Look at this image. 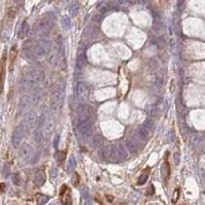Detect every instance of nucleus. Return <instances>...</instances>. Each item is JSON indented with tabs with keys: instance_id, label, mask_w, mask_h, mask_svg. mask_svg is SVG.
Segmentation results:
<instances>
[{
	"instance_id": "obj_1",
	"label": "nucleus",
	"mask_w": 205,
	"mask_h": 205,
	"mask_svg": "<svg viewBox=\"0 0 205 205\" xmlns=\"http://www.w3.org/2000/svg\"><path fill=\"white\" fill-rule=\"evenodd\" d=\"M77 129L80 133L86 134L91 130L94 122V111L90 106H81L77 110Z\"/></svg>"
},
{
	"instance_id": "obj_2",
	"label": "nucleus",
	"mask_w": 205,
	"mask_h": 205,
	"mask_svg": "<svg viewBox=\"0 0 205 205\" xmlns=\"http://www.w3.org/2000/svg\"><path fill=\"white\" fill-rule=\"evenodd\" d=\"M43 72L39 70H26L22 77V84L26 88H35L43 80Z\"/></svg>"
},
{
	"instance_id": "obj_3",
	"label": "nucleus",
	"mask_w": 205,
	"mask_h": 205,
	"mask_svg": "<svg viewBox=\"0 0 205 205\" xmlns=\"http://www.w3.org/2000/svg\"><path fill=\"white\" fill-rule=\"evenodd\" d=\"M51 26H53V22L48 18H42L33 26V33L36 36H43L49 31Z\"/></svg>"
},
{
	"instance_id": "obj_4",
	"label": "nucleus",
	"mask_w": 205,
	"mask_h": 205,
	"mask_svg": "<svg viewBox=\"0 0 205 205\" xmlns=\"http://www.w3.org/2000/svg\"><path fill=\"white\" fill-rule=\"evenodd\" d=\"M103 152L105 159L110 162H117L122 159V157L120 156V152H119V150L114 145H107L104 148Z\"/></svg>"
},
{
	"instance_id": "obj_5",
	"label": "nucleus",
	"mask_w": 205,
	"mask_h": 205,
	"mask_svg": "<svg viewBox=\"0 0 205 205\" xmlns=\"http://www.w3.org/2000/svg\"><path fill=\"white\" fill-rule=\"evenodd\" d=\"M60 199L63 205H72L71 192H70V189L66 185H64L62 188H61Z\"/></svg>"
},
{
	"instance_id": "obj_6",
	"label": "nucleus",
	"mask_w": 205,
	"mask_h": 205,
	"mask_svg": "<svg viewBox=\"0 0 205 205\" xmlns=\"http://www.w3.org/2000/svg\"><path fill=\"white\" fill-rule=\"evenodd\" d=\"M24 133H25V128H24L23 125H20L16 128V130L14 131L13 134V144L14 147H19L21 142H22V139L24 136Z\"/></svg>"
},
{
	"instance_id": "obj_7",
	"label": "nucleus",
	"mask_w": 205,
	"mask_h": 205,
	"mask_svg": "<svg viewBox=\"0 0 205 205\" xmlns=\"http://www.w3.org/2000/svg\"><path fill=\"white\" fill-rule=\"evenodd\" d=\"M20 155L25 160H31L33 157V149L28 144H23L20 146Z\"/></svg>"
},
{
	"instance_id": "obj_8",
	"label": "nucleus",
	"mask_w": 205,
	"mask_h": 205,
	"mask_svg": "<svg viewBox=\"0 0 205 205\" xmlns=\"http://www.w3.org/2000/svg\"><path fill=\"white\" fill-rule=\"evenodd\" d=\"M77 94L81 101H86L89 96V90H88L87 85L84 83H79L77 87Z\"/></svg>"
},
{
	"instance_id": "obj_9",
	"label": "nucleus",
	"mask_w": 205,
	"mask_h": 205,
	"mask_svg": "<svg viewBox=\"0 0 205 205\" xmlns=\"http://www.w3.org/2000/svg\"><path fill=\"white\" fill-rule=\"evenodd\" d=\"M6 53H3L0 62V93L3 89V82H4V76H5V59H6Z\"/></svg>"
},
{
	"instance_id": "obj_10",
	"label": "nucleus",
	"mask_w": 205,
	"mask_h": 205,
	"mask_svg": "<svg viewBox=\"0 0 205 205\" xmlns=\"http://www.w3.org/2000/svg\"><path fill=\"white\" fill-rule=\"evenodd\" d=\"M45 183V174L43 171L38 170L36 171L35 175H34V183L37 187H41Z\"/></svg>"
},
{
	"instance_id": "obj_11",
	"label": "nucleus",
	"mask_w": 205,
	"mask_h": 205,
	"mask_svg": "<svg viewBox=\"0 0 205 205\" xmlns=\"http://www.w3.org/2000/svg\"><path fill=\"white\" fill-rule=\"evenodd\" d=\"M161 174H162V177H163V179L165 182H167L168 177L170 175V166L169 164H168L167 161H164V163L162 164L161 166Z\"/></svg>"
},
{
	"instance_id": "obj_12",
	"label": "nucleus",
	"mask_w": 205,
	"mask_h": 205,
	"mask_svg": "<svg viewBox=\"0 0 205 205\" xmlns=\"http://www.w3.org/2000/svg\"><path fill=\"white\" fill-rule=\"evenodd\" d=\"M17 56H18V48H17L16 45H14V46L10 49V71H13V68H14V62H16Z\"/></svg>"
},
{
	"instance_id": "obj_13",
	"label": "nucleus",
	"mask_w": 205,
	"mask_h": 205,
	"mask_svg": "<svg viewBox=\"0 0 205 205\" xmlns=\"http://www.w3.org/2000/svg\"><path fill=\"white\" fill-rule=\"evenodd\" d=\"M148 177H149V170H147L146 172L140 174V176L137 179V185H140V186L145 185V183L148 180Z\"/></svg>"
},
{
	"instance_id": "obj_14",
	"label": "nucleus",
	"mask_w": 205,
	"mask_h": 205,
	"mask_svg": "<svg viewBox=\"0 0 205 205\" xmlns=\"http://www.w3.org/2000/svg\"><path fill=\"white\" fill-rule=\"evenodd\" d=\"M27 34H28V25H27L26 22H24L22 27H21L20 32H19V37L20 38H24V37H26Z\"/></svg>"
},
{
	"instance_id": "obj_15",
	"label": "nucleus",
	"mask_w": 205,
	"mask_h": 205,
	"mask_svg": "<svg viewBox=\"0 0 205 205\" xmlns=\"http://www.w3.org/2000/svg\"><path fill=\"white\" fill-rule=\"evenodd\" d=\"M49 200V198L47 197V196L45 195H38L37 196V204L38 205H45L46 204V202Z\"/></svg>"
},
{
	"instance_id": "obj_16",
	"label": "nucleus",
	"mask_w": 205,
	"mask_h": 205,
	"mask_svg": "<svg viewBox=\"0 0 205 205\" xmlns=\"http://www.w3.org/2000/svg\"><path fill=\"white\" fill-rule=\"evenodd\" d=\"M65 152H57V155H56V159L57 161V163L59 164H62V162H64V160H65Z\"/></svg>"
},
{
	"instance_id": "obj_17",
	"label": "nucleus",
	"mask_w": 205,
	"mask_h": 205,
	"mask_svg": "<svg viewBox=\"0 0 205 205\" xmlns=\"http://www.w3.org/2000/svg\"><path fill=\"white\" fill-rule=\"evenodd\" d=\"M13 182H14V185H17V186L20 185V176H19V174L18 173H14L13 175Z\"/></svg>"
},
{
	"instance_id": "obj_18",
	"label": "nucleus",
	"mask_w": 205,
	"mask_h": 205,
	"mask_svg": "<svg viewBox=\"0 0 205 205\" xmlns=\"http://www.w3.org/2000/svg\"><path fill=\"white\" fill-rule=\"evenodd\" d=\"M119 4L122 6H127L130 4V0H119Z\"/></svg>"
},
{
	"instance_id": "obj_19",
	"label": "nucleus",
	"mask_w": 205,
	"mask_h": 205,
	"mask_svg": "<svg viewBox=\"0 0 205 205\" xmlns=\"http://www.w3.org/2000/svg\"><path fill=\"white\" fill-rule=\"evenodd\" d=\"M176 199H179V190H175V192H174V196H173V199H172L173 203H175L176 202Z\"/></svg>"
}]
</instances>
